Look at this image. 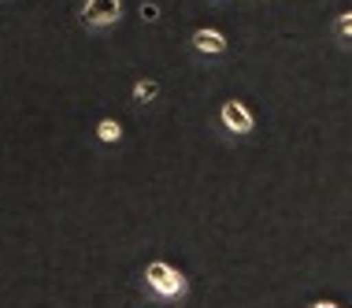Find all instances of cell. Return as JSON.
<instances>
[{"mask_svg": "<svg viewBox=\"0 0 352 308\" xmlns=\"http://www.w3.org/2000/svg\"><path fill=\"white\" fill-rule=\"evenodd\" d=\"M145 278H148V290L156 297H164V301H175V297L186 294V275L175 271L170 264H164V260H152V264L145 267Z\"/></svg>", "mask_w": 352, "mask_h": 308, "instance_id": "6da1fadb", "label": "cell"}, {"mask_svg": "<svg viewBox=\"0 0 352 308\" xmlns=\"http://www.w3.org/2000/svg\"><path fill=\"white\" fill-rule=\"evenodd\" d=\"M119 15H122V0H85V8H82V23L97 26V30L119 23Z\"/></svg>", "mask_w": 352, "mask_h": 308, "instance_id": "7a4b0ae2", "label": "cell"}, {"mask_svg": "<svg viewBox=\"0 0 352 308\" xmlns=\"http://www.w3.org/2000/svg\"><path fill=\"white\" fill-rule=\"evenodd\" d=\"M219 123H223L226 130H234V134H252V127H256L252 112L245 108L241 101H226L223 108H219Z\"/></svg>", "mask_w": 352, "mask_h": 308, "instance_id": "3957f363", "label": "cell"}, {"mask_svg": "<svg viewBox=\"0 0 352 308\" xmlns=\"http://www.w3.org/2000/svg\"><path fill=\"white\" fill-rule=\"evenodd\" d=\"M193 49L204 52V56H219V52H226V37L219 30H197L193 34Z\"/></svg>", "mask_w": 352, "mask_h": 308, "instance_id": "277c9868", "label": "cell"}, {"mask_svg": "<svg viewBox=\"0 0 352 308\" xmlns=\"http://www.w3.org/2000/svg\"><path fill=\"white\" fill-rule=\"evenodd\" d=\"M97 138L104 141V145H116V141L122 138V127H119L116 119H100L97 123Z\"/></svg>", "mask_w": 352, "mask_h": 308, "instance_id": "5b68a950", "label": "cell"}, {"mask_svg": "<svg viewBox=\"0 0 352 308\" xmlns=\"http://www.w3.org/2000/svg\"><path fill=\"white\" fill-rule=\"evenodd\" d=\"M156 93H160V85L152 82V79H141V82L134 85V97H138V101H152Z\"/></svg>", "mask_w": 352, "mask_h": 308, "instance_id": "8992f818", "label": "cell"}, {"mask_svg": "<svg viewBox=\"0 0 352 308\" xmlns=\"http://www.w3.org/2000/svg\"><path fill=\"white\" fill-rule=\"evenodd\" d=\"M334 34H341V37H352V12L338 15V23H334Z\"/></svg>", "mask_w": 352, "mask_h": 308, "instance_id": "52a82bcc", "label": "cell"}, {"mask_svg": "<svg viewBox=\"0 0 352 308\" xmlns=\"http://www.w3.org/2000/svg\"><path fill=\"white\" fill-rule=\"evenodd\" d=\"M141 19H145V23H152V19H160V8H156V4H145V8H141Z\"/></svg>", "mask_w": 352, "mask_h": 308, "instance_id": "ba28073f", "label": "cell"}, {"mask_svg": "<svg viewBox=\"0 0 352 308\" xmlns=\"http://www.w3.org/2000/svg\"><path fill=\"white\" fill-rule=\"evenodd\" d=\"M308 308H341V305H334V301H316V305H308Z\"/></svg>", "mask_w": 352, "mask_h": 308, "instance_id": "9c48e42d", "label": "cell"}]
</instances>
